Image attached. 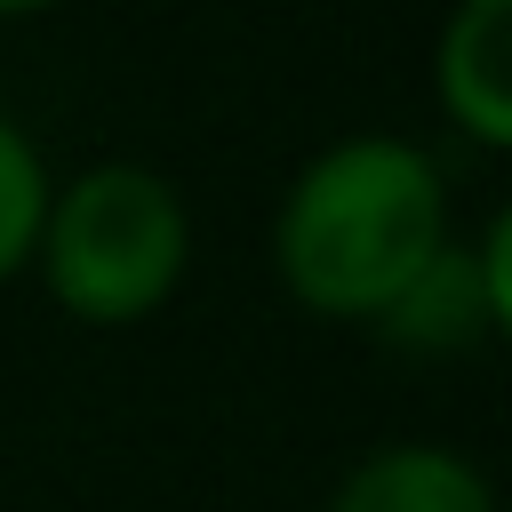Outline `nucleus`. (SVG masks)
I'll return each mask as SVG.
<instances>
[{
	"label": "nucleus",
	"mask_w": 512,
	"mask_h": 512,
	"mask_svg": "<svg viewBox=\"0 0 512 512\" xmlns=\"http://www.w3.org/2000/svg\"><path fill=\"white\" fill-rule=\"evenodd\" d=\"M400 352H472L512 328V216L496 208L472 240L456 232L376 320Z\"/></svg>",
	"instance_id": "7ed1b4c3"
},
{
	"label": "nucleus",
	"mask_w": 512,
	"mask_h": 512,
	"mask_svg": "<svg viewBox=\"0 0 512 512\" xmlns=\"http://www.w3.org/2000/svg\"><path fill=\"white\" fill-rule=\"evenodd\" d=\"M328 512H504V504H496V480L464 448H448V440H384L336 480Z\"/></svg>",
	"instance_id": "39448f33"
},
{
	"label": "nucleus",
	"mask_w": 512,
	"mask_h": 512,
	"mask_svg": "<svg viewBox=\"0 0 512 512\" xmlns=\"http://www.w3.org/2000/svg\"><path fill=\"white\" fill-rule=\"evenodd\" d=\"M64 0H0V24H32V16H56Z\"/></svg>",
	"instance_id": "0eeeda50"
},
{
	"label": "nucleus",
	"mask_w": 512,
	"mask_h": 512,
	"mask_svg": "<svg viewBox=\"0 0 512 512\" xmlns=\"http://www.w3.org/2000/svg\"><path fill=\"white\" fill-rule=\"evenodd\" d=\"M432 104L464 144L512 152V0H448L432 32Z\"/></svg>",
	"instance_id": "20e7f679"
},
{
	"label": "nucleus",
	"mask_w": 512,
	"mask_h": 512,
	"mask_svg": "<svg viewBox=\"0 0 512 512\" xmlns=\"http://www.w3.org/2000/svg\"><path fill=\"white\" fill-rule=\"evenodd\" d=\"M456 240V200L416 136L352 128L320 144L272 208V272L296 312L376 328L392 296Z\"/></svg>",
	"instance_id": "f257e3e1"
},
{
	"label": "nucleus",
	"mask_w": 512,
	"mask_h": 512,
	"mask_svg": "<svg viewBox=\"0 0 512 512\" xmlns=\"http://www.w3.org/2000/svg\"><path fill=\"white\" fill-rule=\"evenodd\" d=\"M192 272V200L144 160H88L48 192L32 280L80 328H136Z\"/></svg>",
	"instance_id": "f03ea898"
},
{
	"label": "nucleus",
	"mask_w": 512,
	"mask_h": 512,
	"mask_svg": "<svg viewBox=\"0 0 512 512\" xmlns=\"http://www.w3.org/2000/svg\"><path fill=\"white\" fill-rule=\"evenodd\" d=\"M48 152L32 144V128L16 112H0V288L32 272V240H40V216H48Z\"/></svg>",
	"instance_id": "423d86ee"
}]
</instances>
